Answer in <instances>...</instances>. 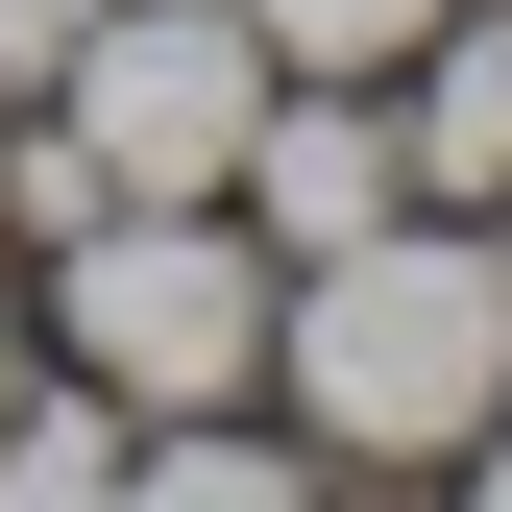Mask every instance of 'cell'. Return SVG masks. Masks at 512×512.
<instances>
[{"label":"cell","mask_w":512,"mask_h":512,"mask_svg":"<svg viewBox=\"0 0 512 512\" xmlns=\"http://www.w3.org/2000/svg\"><path fill=\"white\" fill-rule=\"evenodd\" d=\"M391 74H415V122H391V147H415V196H512V25H464V0H439Z\"/></svg>","instance_id":"cell-5"},{"label":"cell","mask_w":512,"mask_h":512,"mask_svg":"<svg viewBox=\"0 0 512 512\" xmlns=\"http://www.w3.org/2000/svg\"><path fill=\"white\" fill-rule=\"evenodd\" d=\"M269 391L317 415V464H464L488 391H512V269L464 220L317 244V293H269Z\"/></svg>","instance_id":"cell-1"},{"label":"cell","mask_w":512,"mask_h":512,"mask_svg":"<svg viewBox=\"0 0 512 512\" xmlns=\"http://www.w3.org/2000/svg\"><path fill=\"white\" fill-rule=\"evenodd\" d=\"M244 25H269V74H391L439 0H244Z\"/></svg>","instance_id":"cell-7"},{"label":"cell","mask_w":512,"mask_h":512,"mask_svg":"<svg viewBox=\"0 0 512 512\" xmlns=\"http://www.w3.org/2000/svg\"><path fill=\"white\" fill-rule=\"evenodd\" d=\"M49 98H74L98 196H220L244 122H269V25H244V0H98Z\"/></svg>","instance_id":"cell-3"},{"label":"cell","mask_w":512,"mask_h":512,"mask_svg":"<svg viewBox=\"0 0 512 512\" xmlns=\"http://www.w3.org/2000/svg\"><path fill=\"white\" fill-rule=\"evenodd\" d=\"M0 488H49V512L122 488V415H98V391H0Z\"/></svg>","instance_id":"cell-6"},{"label":"cell","mask_w":512,"mask_h":512,"mask_svg":"<svg viewBox=\"0 0 512 512\" xmlns=\"http://www.w3.org/2000/svg\"><path fill=\"white\" fill-rule=\"evenodd\" d=\"M0 391H25V366H0Z\"/></svg>","instance_id":"cell-11"},{"label":"cell","mask_w":512,"mask_h":512,"mask_svg":"<svg viewBox=\"0 0 512 512\" xmlns=\"http://www.w3.org/2000/svg\"><path fill=\"white\" fill-rule=\"evenodd\" d=\"M220 196L269 220V244H366V220L415 196V147L366 122V74H342V98H293V74H269V122H244V171H220Z\"/></svg>","instance_id":"cell-4"},{"label":"cell","mask_w":512,"mask_h":512,"mask_svg":"<svg viewBox=\"0 0 512 512\" xmlns=\"http://www.w3.org/2000/svg\"><path fill=\"white\" fill-rule=\"evenodd\" d=\"M122 464H147L171 512H269V488H293V439H220V415H171V439H122Z\"/></svg>","instance_id":"cell-8"},{"label":"cell","mask_w":512,"mask_h":512,"mask_svg":"<svg viewBox=\"0 0 512 512\" xmlns=\"http://www.w3.org/2000/svg\"><path fill=\"white\" fill-rule=\"evenodd\" d=\"M74 25H98V0H0V74L49 98V74H74Z\"/></svg>","instance_id":"cell-9"},{"label":"cell","mask_w":512,"mask_h":512,"mask_svg":"<svg viewBox=\"0 0 512 512\" xmlns=\"http://www.w3.org/2000/svg\"><path fill=\"white\" fill-rule=\"evenodd\" d=\"M488 488H512V439H488Z\"/></svg>","instance_id":"cell-10"},{"label":"cell","mask_w":512,"mask_h":512,"mask_svg":"<svg viewBox=\"0 0 512 512\" xmlns=\"http://www.w3.org/2000/svg\"><path fill=\"white\" fill-rule=\"evenodd\" d=\"M74 366L147 391V415L269 391V244H244L220 196H98L74 220Z\"/></svg>","instance_id":"cell-2"}]
</instances>
